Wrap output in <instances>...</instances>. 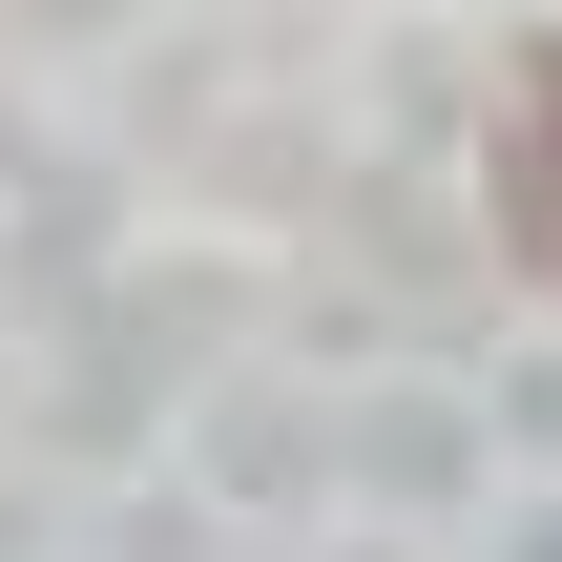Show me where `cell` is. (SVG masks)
<instances>
[{
	"label": "cell",
	"instance_id": "1",
	"mask_svg": "<svg viewBox=\"0 0 562 562\" xmlns=\"http://www.w3.org/2000/svg\"><path fill=\"white\" fill-rule=\"evenodd\" d=\"M542 42H521V83H501V146H480V188H501V250H521V292H542V250H562V188H542Z\"/></svg>",
	"mask_w": 562,
	"mask_h": 562
}]
</instances>
